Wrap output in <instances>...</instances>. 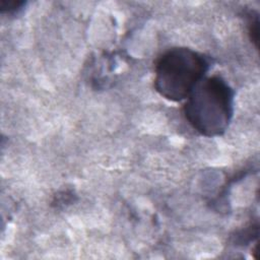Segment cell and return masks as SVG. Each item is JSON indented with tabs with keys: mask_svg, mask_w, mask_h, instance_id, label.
<instances>
[{
	"mask_svg": "<svg viewBox=\"0 0 260 260\" xmlns=\"http://www.w3.org/2000/svg\"><path fill=\"white\" fill-rule=\"evenodd\" d=\"M234 96V89L220 75L205 76L186 99L185 118L203 136L222 135L233 118Z\"/></svg>",
	"mask_w": 260,
	"mask_h": 260,
	"instance_id": "cell-1",
	"label": "cell"
},
{
	"mask_svg": "<svg viewBox=\"0 0 260 260\" xmlns=\"http://www.w3.org/2000/svg\"><path fill=\"white\" fill-rule=\"evenodd\" d=\"M210 62L203 54L177 47L162 53L155 62L153 85L171 102L186 100L196 84L205 77Z\"/></svg>",
	"mask_w": 260,
	"mask_h": 260,
	"instance_id": "cell-2",
	"label": "cell"
},
{
	"mask_svg": "<svg viewBox=\"0 0 260 260\" xmlns=\"http://www.w3.org/2000/svg\"><path fill=\"white\" fill-rule=\"evenodd\" d=\"M248 27H249V35H250L251 42H253L255 44V47L258 48L259 20H258V15L257 14L255 16L250 17V20H249V23H248Z\"/></svg>",
	"mask_w": 260,
	"mask_h": 260,
	"instance_id": "cell-3",
	"label": "cell"
},
{
	"mask_svg": "<svg viewBox=\"0 0 260 260\" xmlns=\"http://www.w3.org/2000/svg\"><path fill=\"white\" fill-rule=\"evenodd\" d=\"M23 1L17 0H0V10L3 12H14L22 7Z\"/></svg>",
	"mask_w": 260,
	"mask_h": 260,
	"instance_id": "cell-4",
	"label": "cell"
}]
</instances>
